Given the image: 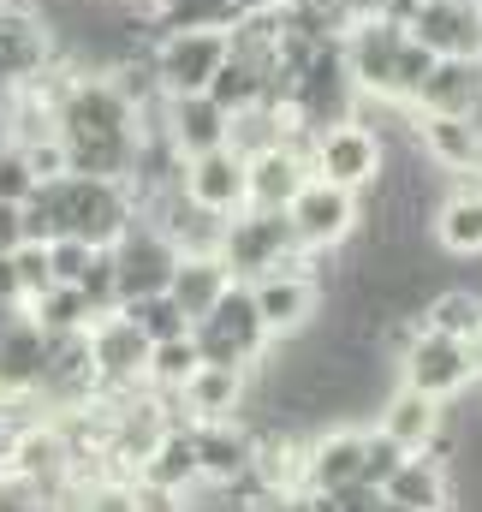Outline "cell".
<instances>
[{"instance_id": "cell-24", "label": "cell", "mask_w": 482, "mask_h": 512, "mask_svg": "<svg viewBox=\"0 0 482 512\" xmlns=\"http://www.w3.org/2000/svg\"><path fill=\"white\" fill-rule=\"evenodd\" d=\"M239 0H149V42L173 30H233Z\"/></svg>"}, {"instance_id": "cell-30", "label": "cell", "mask_w": 482, "mask_h": 512, "mask_svg": "<svg viewBox=\"0 0 482 512\" xmlns=\"http://www.w3.org/2000/svg\"><path fill=\"white\" fill-rule=\"evenodd\" d=\"M221 114H239V108H256L262 102V66H250V60H221L215 66V78H209V90H203Z\"/></svg>"}, {"instance_id": "cell-6", "label": "cell", "mask_w": 482, "mask_h": 512, "mask_svg": "<svg viewBox=\"0 0 482 512\" xmlns=\"http://www.w3.org/2000/svg\"><path fill=\"white\" fill-rule=\"evenodd\" d=\"M286 221H292L304 251H334V245H346L358 233V191H340V185L310 173L298 185V197L286 203Z\"/></svg>"}, {"instance_id": "cell-27", "label": "cell", "mask_w": 482, "mask_h": 512, "mask_svg": "<svg viewBox=\"0 0 482 512\" xmlns=\"http://www.w3.org/2000/svg\"><path fill=\"white\" fill-rule=\"evenodd\" d=\"M24 316L42 328V334H78V328H90L96 316H90V304H84V292L78 286H48V292H36L30 304H24Z\"/></svg>"}, {"instance_id": "cell-4", "label": "cell", "mask_w": 482, "mask_h": 512, "mask_svg": "<svg viewBox=\"0 0 482 512\" xmlns=\"http://www.w3.org/2000/svg\"><path fill=\"white\" fill-rule=\"evenodd\" d=\"M227 60V30H173L149 42V72L161 96H191L209 90L215 66Z\"/></svg>"}, {"instance_id": "cell-26", "label": "cell", "mask_w": 482, "mask_h": 512, "mask_svg": "<svg viewBox=\"0 0 482 512\" xmlns=\"http://www.w3.org/2000/svg\"><path fill=\"white\" fill-rule=\"evenodd\" d=\"M286 126H292V114H286V108H268V102H256V108H239V114L227 120V149L250 161V155L274 149V143L286 137Z\"/></svg>"}, {"instance_id": "cell-19", "label": "cell", "mask_w": 482, "mask_h": 512, "mask_svg": "<svg viewBox=\"0 0 482 512\" xmlns=\"http://www.w3.org/2000/svg\"><path fill=\"white\" fill-rule=\"evenodd\" d=\"M381 501L411 507V512H447V471H441V459H429V453H405L399 471L381 483Z\"/></svg>"}, {"instance_id": "cell-41", "label": "cell", "mask_w": 482, "mask_h": 512, "mask_svg": "<svg viewBox=\"0 0 482 512\" xmlns=\"http://www.w3.org/2000/svg\"><path fill=\"white\" fill-rule=\"evenodd\" d=\"M465 346H471V364H477V376H482V328L471 334V340H465Z\"/></svg>"}, {"instance_id": "cell-43", "label": "cell", "mask_w": 482, "mask_h": 512, "mask_svg": "<svg viewBox=\"0 0 482 512\" xmlns=\"http://www.w3.org/2000/svg\"><path fill=\"white\" fill-rule=\"evenodd\" d=\"M477 18H482V0H477Z\"/></svg>"}, {"instance_id": "cell-37", "label": "cell", "mask_w": 482, "mask_h": 512, "mask_svg": "<svg viewBox=\"0 0 482 512\" xmlns=\"http://www.w3.org/2000/svg\"><path fill=\"white\" fill-rule=\"evenodd\" d=\"M24 245V203H0V251Z\"/></svg>"}, {"instance_id": "cell-39", "label": "cell", "mask_w": 482, "mask_h": 512, "mask_svg": "<svg viewBox=\"0 0 482 512\" xmlns=\"http://www.w3.org/2000/svg\"><path fill=\"white\" fill-rule=\"evenodd\" d=\"M18 316H24V304H12V298H0V334H6V328H12Z\"/></svg>"}, {"instance_id": "cell-28", "label": "cell", "mask_w": 482, "mask_h": 512, "mask_svg": "<svg viewBox=\"0 0 482 512\" xmlns=\"http://www.w3.org/2000/svg\"><path fill=\"white\" fill-rule=\"evenodd\" d=\"M417 322H423V328H435V334L471 340V334L482 328V298H477V292H465V286H447V292H435V298L417 310Z\"/></svg>"}, {"instance_id": "cell-8", "label": "cell", "mask_w": 482, "mask_h": 512, "mask_svg": "<svg viewBox=\"0 0 482 512\" xmlns=\"http://www.w3.org/2000/svg\"><path fill=\"white\" fill-rule=\"evenodd\" d=\"M411 42H423L435 60H477L482 54V18L477 0H423L405 24Z\"/></svg>"}, {"instance_id": "cell-9", "label": "cell", "mask_w": 482, "mask_h": 512, "mask_svg": "<svg viewBox=\"0 0 482 512\" xmlns=\"http://www.w3.org/2000/svg\"><path fill=\"white\" fill-rule=\"evenodd\" d=\"M179 191H185L197 209L233 221L239 209H250V191H244V155H233L227 143L209 149V155H191V161L179 167Z\"/></svg>"}, {"instance_id": "cell-18", "label": "cell", "mask_w": 482, "mask_h": 512, "mask_svg": "<svg viewBox=\"0 0 482 512\" xmlns=\"http://www.w3.org/2000/svg\"><path fill=\"white\" fill-rule=\"evenodd\" d=\"M227 286H233V274H227L221 256H179V262H173V280H167V298L185 310V322H197V316L215 310V298H221Z\"/></svg>"}, {"instance_id": "cell-11", "label": "cell", "mask_w": 482, "mask_h": 512, "mask_svg": "<svg viewBox=\"0 0 482 512\" xmlns=\"http://www.w3.org/2000/svg\"><path fill=\"white\" fill-rule=\"evenodd\" d=\"M84 340H90V370H96V382H108V387L143 382L149 340H143V334L125 322L120 310H114V316H96V322L84 328Z\"/></svg>"}, {"instance_id": "cell-2", "label": "cell", "mask_w": 482, "mask_h": 512, "mask_svg": "<svg viewBox=\"0 0 482 512\" xmlns=\"http://www.w3.org/2000/svg\"><path fill=\"white\" fill-rule=\"evenodd\" d=\"M191 346H197V358H203V364H221V370H244V364H256V358H262L268 328H262V316H256V304H250V286H244V280H233V286L215 298V310L191 322Z\"/></svg>"}, {"instance_id": "cell-3", "label": "cell", "mask_w": 482, "mask_h": 512, "mask_svg": "<svg viewBox=\"0 0 482 512\" xmlns=\"http://www.w3.org/2000/svg\"><path fill=\"white\" fill-rule=\"evenodd\" d=\"M310 173L340 185V191H363V185H381L387 173V143L381 131H369L363 120H340V126L316 131L310 143Z\"/></svg>"}, {"instance_id": "cell-25", "label": "cell", "mask_w": 482, "mask_h": 512, "mask_svg": "<svg viewBox=\"0 0 482 512\" xmlns=\"http://www.w3.org/2000/svg\"><path fill=\"white\" fill-rule=\"evenodd\" d=\"M191 477H197V441H191L185 429H167V435L143 453V483H149V489H173V495H179Z\"/></svg>"}, {"instance_id": "cell-13", "label": "cell", "mask_w": 482, "mask_h": 512, "mask_svg": "<svg viewBox=\"0 0 482 512\" xmlns=\"http://www.w3.org/2000/svg\"><path fill=\"white\" fill-rule=\"evenodd\" d=\"M310 179V155L292 149V143H274L262 155L244 161V191H250V209H286L298 197V185Z\"/></svg>"}, {"instance_id": "cell-42", "label": "cell", "mask_w": 482, "mask_h": 512, "mask_svg": "<svg viewBox=\"0 0 482 512\" xmlns=\"http://www.w3.org/2000/svg\"><path fill=\"white\" fill-rule=\"evenodd\" d=\"M381 512H411V507H393V501H381Z\"/></svg>"}, {"instance_id": "cell-1", "label": "cell", "mask_w": 482, "mask_h": 512, "mask_svg": "<svg viewBox=\"0 0 482 512\" xmlns=\"http://www.w3.org/2000/svg\"><path fill=\"white\" fill-rule=\"evenodd\" d=\"M221 262L233 280H256V274H274V268H304L298 256V233L286 221V209H239L227 227H221Z\"/></svg>"}, {"instance_id": "cell-5", "label": "cell", "mask_w": 482, "mask_h": 512, "mask_svg": "<svg viewBox=\"0 0 482 512\" xmlns=\"http://www.w3.org/2000/svg\"><path fill=\"white\" fill-rule=\"evenodd\" d=\"M108 256H114V286H120V304H131V298H149V292H167L173 262H179V251L167 245V233H161L149 215H137L120 239L108 245Z\"/></svg>"}, {"instance_id": "cell-12", "label": "cell", "mask_w": 482, "mask_h": 512, "mask_svg": "<svg viewBox=\"0 0 482 512\" xmlns=\"http://www.w3.org/2000/svg\"><path fill=\"white\" fill-rule=\"evenodd\" d=\"M227 120H233V114H221L203 90H191V96H161V137H167L185 161L221 149V143H227Z\"/></svg>"}, {"instance_id": "cell-32", "label": "cell", "mask_w": 482, "mask_h": 512, "mask_svg": "<svg viewBox=\"0 0 482 512\" xmlns=\"http://www.w3.org/2000/svg\"><path fill=\"white\" fill-rule=\"evenodd\" d=\"M78 292H84L90 316H114V310H120V286H114V256H108V251L90 256V268L78 274Z\"/></svg>"}, {"instance_id": "cell-35", "label": "cell", "mask_w": 482, "mask_h": 512, "mask_svg": "<svg viewBox=\"0 0 482 512\" xmlns=\"http://www.w3.org/2000/svg\"><path fill=\"white\" fill-rule=\"evenodd\" d=\"M30 191H36V173L24 161V149L6 143L0 149V203H30Z\"/></svg>"}, {"instance_id": "cell-20", "label": "cell", "mask_w": 482, "mask_h": 512, "mask_svg": "<svg viewBox=\"0 0 482 512\" xmlns=\"http://www.w3.org/2000/svg\"><path fill=\"white\" fill-rule=\"evenodd\" d=\"M36 382H42V328L30 316H18L0 334V399L36 393Z\"/></svg>"}, {"instance_id": "cell-7", "label": "cell", "mask_w": 482, "mask_h": 512, "mask_svg": "<svg viewBox=\"0 0 482 512\" xmlns=\"http://www.w3.org/2000/svg\"><path fill=\"white\" fill-rule=\"evenodd\" d=\"M399 370L405 387L429 393V399H453L477 382V364H471V346L453 340V334H435V328H417V340L399 352Z\"/></svg>"}, {"instance_id": "cell-22", "label": "cell", "mask_w": 482, "mask_h": 512, "mask_svg": "<svg viewBox=\"0 0 482 512\" xmlns=\"http://www.w3.org/2000/svg\"><path fill=\"white\" fill-rule=\"evenodd\" d=\"M191 441H197V477H215V483H239L250 477L256 465V441L250 435H233V429H221V423H209V429H191Z\"/></svg>"}, {"instance_id": "cell-23", "label": "cell", "mask_w": 482, "mask_h": 512, "mask_svg": "<svg viewBox=\"0 0 482 512\" xmlns=\"http://www.w3.org/2000/svg\"><path fill=\"white\" fill-rule=\"evenodd\" d=\"M185 411H197L203 423H227V411H239L244 399V370H221V364H197L191 382L179 387Z\"/></svg>"}, {"instance_id": "cell-14", "label": "cell", "mask_w": 482, "mask_h": 512, "mask_svg": "<svg viewBox=\"0 0 482 512\" xmlns=\"http://www.w3.org/2000/svg\"><path fill=\"white\" fill-rule=\"evenodd\" d=\"M477 102H482L477 60H435L423 90H417V102H411V114H459V120H471Z\"/></svg>"}, {"instance_id": "cell-17", "label": "cell", "mask_w": 482, "mask_h": 512, "mask_svg": "<svg viewBox=\"0 0 482 512\" xmlns=\"http://www.w3.org/2000/svg\"><path fill=\"white\" fill-rule=\"evenodd\" d=\"M358 465H363L358 429H334V435H322V441L304 447V483H310V495H328L340 483H358Z\"/></svg>"}, {"instance_id": "cell-15", "label": "cell", "mask_w": 482, "mask_h": 512, "mask_svg": "<svg viewBox=\"0 0 482 512\" xmlns=\"http://www.w3.org/2000/svg\"><path fill=\"white\" fill-rule=\"evenodd\" d=\"M411 137H417L423 155H429L435 167H447V173L482 167V131L471 126V120H459V114H417Z\"/></svg>"}, {"instance_id": "cell-16", "label": "cell", "mask_w": 482, "mask_h": 512, "mask_svg": "<svg viewBox=\"0 0 482 512\" xmlns=\"http://www.w3.org/2000/svg\"><path fill=\"white\" fill-rule=\"evenodd\" d=\"M381 435H387L393 447H405V453H429L435 435H441V399H429V393H417V387L387 393V405H381Z\"/></svg>"}, {"instance_id": "cell-29", "label": "cell", "mask_w": 482, "mask_h": 512, "mask_svg": "<svg viewBox=\"0 0 482 512\" xmlns=\"http://www.w3.org/2000/svg\"><path fill=\"white\" fill-rule=\"evenodd\" d=\"M120 316L149 340V346H161V340H179V334H191V322H185V310L167 298V292H149V298H131L120 304Z\"/></svg>"}, {"instance_id": "cell-31", "label": "cell", "mask_w": 482, "mask_h": 512, "mask_svg": "<svg viewBox=\"0 0 482 512\" xmlns=\"http://www.w3.org/2000/svg\"><path fill=\"white\" fill-rule=\"evenodd\" d=\"M203 358H197V346H191V334H179V340H161V346H149V364H143V382H155L161 393H179V387L191 382V370H197Z\"/></svg>"}, {"instance_id": "cell-33", "label": "cell", "mask_w": 482, "mask_h": 512, "mask_svg": "<svg viewBox=\"0 0 482 512\" xmlns=\"http://www.w3.org/2000/svg\"><path fill=\"white\" fill-rule=\"evenodd\" d=\"M399 459H405V447H393L381 429L375 435H363V465H358V483H369V489H381L393 471H399Z\"/></svg>"}, {"instance_id": "cell-34", "label": "cell", "mask_w": 482, "mask_h": 512, "mask_svg": "<svg viewBox=\"0 0 482 512\" xmlns=\"http://www.w3.org/2000/svg\"><path fill=\"white\" fill-rule=\"evenodd\" d=\"M12 274H18V292H24V304H30L36 292H48V286H54L48 245H18V251H12Z\"/></svg>"}, {"instance_id": "cell-10", "label": "cell", "mask_w": 482, "mask_h": 512, "mask_svg": "<svg viewBox=\"0 0 482 512\" xmlns=\"http://www.w3.org/2000/svg\"><path fill=\"white\" fill-rule=\"evenodd\" d=\"M250 304H256V316H262L268 334L292 340V334H304V322H310V310H316V280H310L304 268L256 274V280H250Z\"/></svg>"}, {"instance_id": "cell-40", "label": "cell", "mask_w": 482, "mask_h": 512, "mask_svg": "<svg viewBox=\"0 0 482 512\" xmlns=\"http://www.w3.org/2000/svg\"><path fill=\"white\" fill-rule=\"evenodd\" d=\"M286 0H239V12H280Z\"/></svg>"}, {"instance_id": "cell-36", "label": "cell", "mask_w": 482, "mask_h": 512, "mask_svg": "<svg viewBox=\"0 0 482 512\" xmlns=\"http://www.w3.org/2000/svg\"><path fill=\"white\" fill-rule=\"evenodd\" d=\"M90 245L84 239H72V233H60V239H48V268H54V280L60 286H78V274L90 268Z\"/></svg>"}, {"instance_id": "cell-21", "label": "cell", "mask_w": 482, "mask_h": 512, "mask_svg": "<svg viewBox=\"0 0 482 512\" xmlns=\"http://www.w3.org/2000/svg\"><path fill=\"white\" fill-rule=\"evenodd\" d=\"M435 245L453 256H482V185H459L441 209H435Z\"/></svg>"}, {"instance_id": "cell-38", "label": "cell", "mask_w": 482, "mask_h": 512, "mask_svg": "<svg viewBox=\"0 0 482 512\" xmlns=\"http://www.w3.org/2000/svg\"><path fill=\"white\" fill-rule=\"evenodd\" d=\"M0 298L24 304V292H18V274H12V251H0Z\"/></svg>"}]
</instances>
